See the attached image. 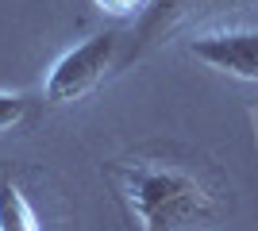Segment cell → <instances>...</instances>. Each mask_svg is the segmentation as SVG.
<instances>
[{
  "label": "cell",
  "instance_id": "obj_1",
  "mask_svg": "<svg viewBox=\"0 0 258 231\" xmlns=\"http://www.w3.org/2000/svg\"><path fill=\"white\" fill-rule=\"evenodd\" d=\"M108 181L139 231H205L224 208L212 177L170 158H119L108 166Z\"/></svg>",
  "mask_w": 258,
  "mask_h": 231
},
{
  "label": "cell",
  "instance_id": "obj_2",
  "mask_svg": "<svg viewBox=\"0 0 258 231\" xmlns=\"http://www.w3.org/2000/svg\"><path fill=\"white\" fill-rule=\"evenodd\" d=\"M116 46H119L116 31H100V35H89L85 43H77L74 50H66L46 73V100L50 104H74V100L89 97L112 69Z\"/></svg>",
  "mask_w": 258,
  "mask_h": 231
},
{
  "label": "cell",
  "instance_id": "obj_3",
  "mask_svg": "<svg viewBox=\"0 0 258 231\" xmlns=\"http://www.w3.org/2000/svg\"><path fill=\"white\" fill-rule=\"evenodd\" d=\"M189 54L205 62L208 69L235 81H258V31L239 27V31H208L189 43Z\"/></svg>",
  "mask_w": 258,
  "mask_h": 231
},
{
  "label": "cell",
  "instance_id": "obj_4",
  "mask_svg": "<svg viewBox=\"0 0 258 231\" xmlns=\"http://www.w3.org/2000/svg\"><path fill=\"white\" fill-rule=\"evenodd\" d=\"M0 231H43L35 200L16 177H0Z\"/></svg>",
  "mask_w": 258,
  "mask_h": 231
},
{
  "label": "cell",
  "instance_id": "obj_5",
  "mask_svg": "<svg viewBox=\"0 0 258 231\" xmlns=\"http://www.w3.org/2000/svg\"><path fill=\"white\" fill-rule=\"evenodd\" d=\"M197 4H201V0H151L147 12H143V20H139V46L162 39V35L170 31V27H177L189 12H197Z\"/></svg>",
  "mask_w": 258,
  "mask_h": 231
},
{
  "label": "cell",
  "instance_id": "obj_6",
  "mask_svg": "<svg viewBox=\"0 0 258 231\" xmlns=\"http://www.w3.org/2000/svg\"><path fill=\"white\" fill-rule=\"evenodd\" d=\"M27 120V100L20 93H0V131H12Z\"/></svg>",
  "mask_w": 258,
  "mask_h": 231
},
{
  "label": "cell",
  "instance_id": "obj_7",
  "mask_svg": "<svg viewBox=\"0 0 258 231\" xmlns=\"http://www.w3.org/2000/svg\"><path fill=\"white\" fill-rule=\"evenodd\" d=\"M93 4L108 16H135V12H147L151 0H93Z\"/></svg>",
  "mask_w": 258,
  "mask_h": 231
}]
</instances>
